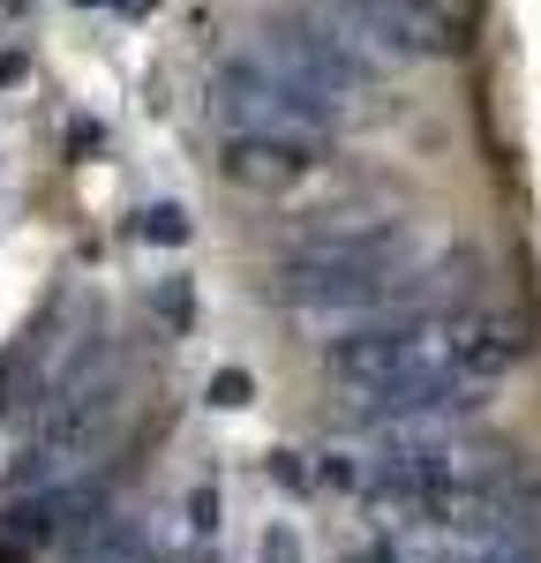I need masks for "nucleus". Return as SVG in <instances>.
<instances>
[{
  "instance_id": "423d86ee",
  "label": "nucleus",
  "mask_w": 541,
  "mask_h": 563,
  "mask_svg": "<svg viewBox=\"0 0 541 563\" xmlns=\"http://www.w3.org/2000/svg\"><path fill=\"white\" fill-rule=\"evenodd\" d=\"M331 143H309V135H249V129H225L219 135V174L249 196H286L323 166Z\"/></svg>"
},
{
  "instance_id": "0eeeda50",
  "label": "nucleus",
  "mask_w": 541,
  "mask_h": 563,
  "mask_svg": "<svg viewBox=\"0 0 541 563\" xmlns=\"http://www.w3.org/2000/svg\"><path fill=\"white\" fill-rule=\"evenodd\" d=\"M90 519H106V481H45V488H15V504L0 511L8 549H45L60 533H84Z\"/></svg>"
},
{
  "instance_id": "39448f33",
  "label": "nucleus",
  "mask_w": 541,
  "mask_h": 563,
  "mask_svg": "<svg viewBox=\"0 0 541 563\" xmlns=\"http://www.w3.org/2000/svg\"><path fill=\"white\" fill-rule=\"evenodd\" d=\"M331 23H346L368 53H391V60H437L459 45V15L444 0H316Z\"/></svg>"
},
{
  "instance_id": "20e7f679",
  "label": "nucleus",
  "mask_w": 541,
  "mask_h": 563,
  "mask_svg": "<svg viewBox=\"0 0 541 563\" xmlns=\"http://www.w3.org/2000/svg\"><path fill=\"white\" fill-rule=\"evenodd\" d=\"M256 53H270L278 68H294L301 84H316L323 98H339V106L376 98V84H384V53H368V45H361L346 23H331V15H294V23H270Z\"/></svg>"
},
{
  "instance_id": "f257e3e1",
  "label": "nucleus",
  "mask_w": 541,
  "mask_h": 563,
  "mask_svg": "<svg viewBox=\"0 0 541 563\" xmlns=\"http://www.w3.org/2000/svg\"><path fill=\"white\" fill-rule=\"evenodd\" d=\"M527 361V323L496 308H406L323 346V376L376 429H429L474 413L482 390Z\"/></svg>"
},
{
  "instance_id": "f03ea898",
  "label": "nucleus",
  "mask_w": 541,
  "mask_h": 563,
  "mask_svg": "<svg viewBox=\"0 0 541 563\" xmlns=\"http://www.w3.org/2000/svg\"><path fill=\"white\" fill-rule=\"evenodd\" d=\"M270 301L294 316H346V323L421 308L429 271H421L413 218H339V225L301 233L270 263Z\"/></svg>"
},
{
  "instance_id": "6e6552de",
  "label": "nucleus",
  "mask_w": 541,
  "mask_h": 563,
  "mask_svg": "<svg viewBox=\"0 0 541 563\" xmlns=\"http://www.w3.org/2000/svg\"><path fill=\"white\" fill-rule=\"evenodd\" d=\"M68 563H151V533H143V519H90Z\"/></svg>"
},
{
  "instance_id": "9b49d317",
  "label": "nucleus",
  "mask_w": 541,
  "mask_h": 563,
  "mask_svg": "<svg viewBox=\"0 0 541 563\" xmlns=\"http://www.w3.org/2000/svg\"><path fill=\"white\" fill-rule=\"evenodd\" d=\"M158 316H166V323H188V316H196V294H188V286H158Z\"/></svg>"
},
{
  "instance_id": "f8f14e48",
  "label": "nucleus",
  "mask_w": 541,
  "mask_h": 563,
  "mask_svg": "<svg viewBox=\"0 0 541 563\" xmlns=\"http://www.w3.org/2000/svg\"><path fill=\"white\" fill-rule=\"evenodd\" d=\"M211 511H219V496H211V488H196V496H188V519H196V533H211Z\"/></svg>"
},
{
  "instance_id": "2eb2a0df",
  "label": "nucleus",
  "mask_w": 541,
  "mask_h": 563,
  "mask_svg": "<svg viewBox=\"0 0 541 563\" xmlns=\"http://www.w3.org/2000/svg\"><path fill=\"white\" fill-rule=\"evenodd\" d=\"M23 8H31V0H0V15H23Z\"/></svg>"
},
{
  "instance_id": "ddd939ff",
  "label": "nucleus",
  "mask_w": 541,
  "mask_h": 563,
  "mask_svg": "<svg viewBox=\"0 0 541 563\" xmlns=\"http://www.w3.org/2000/svg\"><path fill=\"white\" fill-rule=\"evenodd\" d=\"M68 151H76V158H84V151H98V121H76V129H68Z\"/></svg>"
},
{
  "instance_id": "9d476101",
  "label": "nucleus",
  "mask_w": 541,
  "mask_h": 563,
  "mask_svg": "<svg viewBox=\"0 0 541 563\" xmlns=\"http://www.w3.org/2000/svg\"><path fill=\"white\" fill-rule=\"evenodd\" d=\"M249 398H256V384H249L241 368H219V376H211V406H249Z\"/></svg>"
},
{
  "instance_id": "1a4fd4ad",
  "label": "nucleus",
  "mask_w": 541,
  "mask_h": 563,
  "mask_svg": "<svg viewBox=\"0 0 541 563\" xmlns=\"http://www.w3.org/2000/svg\"><path fill=\"white\" fill-rule=\"evenodd\" d=\"M135 233H143V241H158V249H180V241H188V211H180V203H151Z\"/></svg>"
},
{
  "instance_id": "7ed1b4c3",
  "label": "nucleus",
  "mask_w": 541,
  "mask_h": 563,
  "mask_svg": "<svg viewBox=\"0 0 541 563\" xmlns=\"http://www.w3.org/2000/svg\"><path fill=\"white\" fill-rule=\"evenodd\" d=\"M211 106H219L225 129L249 135H309V143H331L346 129V106L323 98L316 84H301L294 68H278L270 53H225L211 68Z\"/></svg>"
},
{
  "instance_id": "4468645a",
  "label": "nucleus",
  "mask_w": 541,
  "mask_h": 563,
  "mask_svg": "<svg viewBox=\"0 0 541 563\" xmlns=\"http://www.w3.org/2000/svg\"><path fill=\"white\" fill-rule=\"evenodd\" d=\"M0 84H23V53H0Z\"/></svg>"
}]
</instances>
